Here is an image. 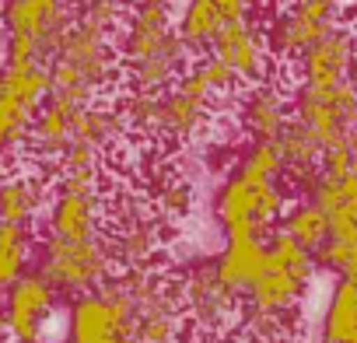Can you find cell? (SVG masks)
<instances>
[{
  "instance_id": "cell-4",
  "label": "cell",
  "mask_w": 357,
  "mask_h": 343,
  "mask_svg": "<svg viewBox=\"0 0 357 343\" xmlns=\"http://www.w3.org/2000/svg\"><path fill=\"white\" fill-rule=\"evenodd\" d=\"M315 273H319L315 252L298 245L280 228H273L266 235L263 270L252 280V287L245 291L242 308L263 312V315H277V319H294V312H298L308 284L315 280Z\"/></svg>"
},
{
  "instance_id": "cell-29",
  "label": "cell",
  "mask_w": 357,
  "mask_h": 343,
  "mask_svg": "<svg viewBox=\"0 0 357 343\" xmlns=\"http://www.w3.org/2000/svg\"><path fill=\"white\" fill-rule=\"evenodd\" d=\"M130 123V133H144L154 137L158 133V105H161V91H126L116 102Z\"/></svg>"
},
{
  "instance_id": "cell-2",
  "label": "cell",
  "mask_w": 357,
  "mask_h": 343,
  "mask_svg": "<svg viewBox=\"0 0 357 343\" xmlns=\"http://www.w3.org/2000/svg\"><path fill=\"white\" fill-rule=\"evenodd\" d=\"M305 197L315 200L329 218V238L315 252L319 270L336 277L357 273V158L347 147L322 154V165L305 183Z\"/></svg>"
},
{
  "instance_id": "cell-35",
  "label": "cell",
  "mask_w": 357,
  "mask_h": 343,
  "mask_svg": "<svg viewBox=\"0 0 357 343\" xmlns=\"http://www.w3.org/2000/svg\"><path fill=\"white\" fill-rule=\"evenodd\" d=\"M280 343H305V340H298V336H287V340H280Z\"/></svg>"
},
{
  "instance_id": "cell-26",
  "label": "cell",
  "mask_w": 357,
  "mask_h": 343,
  "mask_svg": "<svg viewBox=\"0 0 357 343\" xmlns=\"http://www.w3.org/2000/svg\"><path fill=\"white\" fill-rule=\"evenodd\" d=\"M277 228H280L284 235H291L298 245L312 249V252H319L322 242L329 238V218H326V211H322L315 200H308V197L291 200Z\"/></svg>"
},
{
  "instance_id": "cell-23",
  "label": "cell",
  "mask_w": 357,
  "mask_h": 343,
  "mask_svg": "<svg viewBox=\"0 0 357 343\" xmlns=\"http://www.w3.org/2000/svg\"><path fill=\"white\" fill-rule=\"evenodd\" d=\"M56 190H98L102 186V151L88 144H70L53 165Z\"/></svg>"
},
{
  "instance_id": "cell-33",
  "label": "cell",
  "mask_w": 357,
  "mask_h": 343,
  "mask_svg": "<svg viewBox=\"0 0 357 343\" xmlns=\"http://www.w3.org/2000/svg\"><path fill=\"white\" fill-rule=\"evenodd\" d=\"M60 4H63L67 11H81V8H84V0H60Z\"/></svg>"
},
{
  "instance_id": "cell-9",
  "label": "cell",
  "mask_w": 357,
  "mask_h": 343,
  "mask_svg": "<svg viewBox=\"0 0 357 343\" xmlns=\"http://www.w3.org/2000/svg\"><path fill=\"white\" fill-rule=\"evenodd\" d=\"M0 18H4V63H50L74 25L60 0H4Z\"/></svg>"
},
{
  "instance_id": "cell-34",
  "label": "cell",
  "mask_w": 357,
  "mask_h": 343,
  "mask_svg": "<svg viewBox=\"0 0 357 343\" xmlns=\"http://www.w3.org/2000/svg\"><path fill=\"white\" fill-rule=\"evenodd\" d=\"M0 53H4V18H0Z\"/></svg>"
},
{
  "instance_id": "cell-15",
  "label": "cell",
  "mask_w": 357,
  "mask_h": 343,
  "mask_svg": "<svg viewBox=\"0 0 357 343\" xmlns=\"http://www.w3.org/2000/svg\"><path fill=\"white\" fill-rule=\"evenodd\" d=\"M207 53L214 60H221L235 81L245 88V84H256V81H266L270 70H273V53H270V39H266V25L259 18H238L231 25H225L214 43L207 46Z\"/></svg>"
},
{
  "instance_id": "cell-6",
  "label": "cell",
  "mask_w": 357,
  "mask_h": 343,
  "mask_svg": "<svg viewBox=\"0 0 357 343\" xmlns=\"http://www.w3.org/2000/svg\"><path fill=\"white\" fill-rule=\"evenodd\" d=\"M287 204L291 200H287L284 179H256L231 168V176L214 193V218L225 238H235V235L266 238L280 224Z\"/></svg>"
},
{
  "instance_id": "cell-28",
  "label": "cell",
  "mask_w": 357,
  "mask_h": 343,
  "mask_svg": "<svg viewBox=\"0 0 357 343\" xmlns=\"http://www.w3.org/2000/svg\"><path fill=\"white\" fill-rule=\"evenodd\" d=\"M235 168L245 172V176H256V179H284L287 176L277 140H249L242 147V154L235 158Z\"/></svg>"
},
{
  "instance_id": "cell-11",
  "label": "cell",
  "mask_w": 357,
  "mask_h": 343,
  "mask_svg": "<svg viewBox=\"0 0 357 343\" xmlns=\"http://www.w3.org/2000/svg\"><path fill=\"white\" fill-rule=\"evenodd\" d=\"M109 224H112V231L105 235V242L116 259V270L154 266V259L165 245V221L154 214L147 197L119 193L109 207Z\"/></svg>"
},
{
  "instance_id": "cell-16",
  "label": "cell",
  "mask_w": 357,
  "mask_h": 343,
  "mask_svg": "<svg viewBox=\"0 0 357 343\" xmlns=\"http://www.w3.org/2000/svg\"><path fill=\"white\" fill-rule=\"evenodd\" d=\"M235 119L249 140H277L291 123V88L277 77L245 84L235 98Z\"/></svg>"
},
{
  "instance_id": "cell-8",
  "label": "cell",
  "mask_w": 357,
  "mask_h": 343,
  "mask_svg": "<svg viewBox=\"0 0 357 343\" xmlns=\"http://www.w3.org/2000/svg\"><path fill=\"white\" fill-rule=\"evenodd\" d=\"M36 270L60 291V294H88L102 287L116 273V259L102 238H56L43 235L36 242Z\"/></svg>"
},
{
  "instance_id": "cell-21",
  "label": "cell",
  "mask_w": 357,
  "mask_h": 343,
  "mask_svg": "<svg viewBox=\"0 0 357 343\" xmlns=\"http://www.w3.org/2000/svg\"><path fill=\"white\" fill-rule=\"evenodd\" d=\"M263 259H266V238L235 235V238H225L221 252L214 256V270L228 291L245 298V291L252 287V280L263 270Z\"/></svg>"
},
{
  "instance_id": "cell-30",
  "label": "cell",
  "mask_w": 357,
  "mask_h": 343,
  "mask_svg": "<svg viewBox=\"0 0 357 343\" xmlns=\"http://www.w3.org/2000/svg\"><path fill=\"white\" fill-rule=\"evenodd\" d=\"M287 4H294L298 11H305V15L326 22V25H336L343 8H347V0H287Z\"/></svg>"
},
{
  "instance_id": "cell-27",
  "label": "cell",
  "mask_w": 357,
  "mask_h": 343,
  "mask_svg": "<svg viewBox=\"0 0 357 343\" xmlns=\"http://www.w3.org/2000/svg\"><path fill=\"white\" fill-rule=\"evenodd\" d=\"M154 214L165 221V224H175L183 221L190 211H193V183L178 172H158L154 176V193L147 197Z\"/></svg>"
},
{
  "instance_id": "cell-14",
  "label": "cell",
  "mask_w": 357,
  "mask_h": 343,
  "mask_svg": "<svg viewBox=\"0 0 357 343\" xmlns=\"http://www.w3.org/2000/svg\"><path fill=\"white\" fill-rule=\"evenodd\" d=\"M291 74L301 88H340L357 81V32L350 25H333L291 63Z\"/></svg>"
},
{
  "instance_id": "cell-7",
  "label": "cell",
  "mask_w": 357,
  "mask_h": 343,
  "mask_svg": "<svg viewBox=\"0 0 357 343\" xmlns=\"http://www.w3.org/2000/svg\"><path fill=\"white\" fill-rule=\"evenodd\" d=\"M119 280L133 298L137 343H193L183 298H178L172 273L158 266H140V270H119Z\"/></svg>"
},
{
  "instance_id": "cell-1",
  "label": "cell",
  "mask_w": 357,
  "mask_h": 343,
  "mask_svg": "<svg viewBox=\"0 0 357 343\" xmlns=\"http://www.w3.org/2000/svg\"><path fill=\"white\" fill-rule=\"evenodd\" d=\"M116 49L126 91H168L190 67L175 0H130L116 32Z\"/></svg>"
},
{
  "instance_id": "cell-25",
  "label": "cell",
  "mask_w": 357,
  "mask_h": 343,
  "mask_svg": "<svg viewBox=\"0 0 357 343\" xmlns=\"http://www.w3.org/2000/svg\"><path fill=\"white\" fill-rule=\"evenodd\" d=\"M32 259H36V238H32V228L0 221V294H4L18 277L29 273Z\"/></svg>"
},
{
  "instance_id": "cell-18",
  "label": "cell",
  "mask_w": 357,
  "mask_h": 343,
  "mask_svg": "<svg viewBox=\"0 0 357 343\" xmlns=\"http://www.w3.org/2000/svg\"><path fill=\"white\" fill-rule=\"evenodd\" d=\"M266 4L270 0H186L178 11V36L190 49H207L225 25L256 18Z\"/></svg>"
},
{
  "instance_id": "cell-5",
  "label": "cell",
  "mask_w": 357,
  "mask_h": 343,
  "mask_svg": "<svg viewBox=\"0 0 357 343\" xmlns=\"http://www.w3.org/2000/svg\"><path fill=\"white\" fill-rule=\"evenodd\" d=\"M172 277H175L178 298H183L190 340L193 343H235L238 319H242V298L221 284L214 259H190Z\"/></svg>"
},
{
  "instance_id": "cell-22",
  "label": "cell",
  "mask_w": 357,
  "mask_h": 343,
  "mask_svg": "<svg viewBox=\"0 0 357 343\" xmlns=\"http://www.w3.org/2000/svg\"><path fill=\"white\" fill-rule=\"evenodd\" d=\"M130 137V123L123 116L119 105H105V102H91L77 112V126H74V144H88L102 154L116 151L119 144H126Z\"/></svg>"
},
{
  "instance_id": "cell-13",
  "label": "cell",
  "mask_w": 357,
  "mask_h": 343,
  "mask_svg": "<svg viewBox=\"0 0 357 343\" xmlns=\"http://www.w3.org/2000/svg\"><path fill=\"white\" fill-rule=\"evenodd\" d=\"M0 305L8 315L11 343H46V329L56 315L60 291L39 270H29L0 294Z\"/></svg>"
},
{
  "instance_id": "cell-36",
  "label": "cell",
  "mask_w": 357,
  "mask_h": 343,
  "mask_svg": "<svg viewBox=\"0 0 357 343\" xmlns=\"http://www.w3.org/2000/svg\"><path fill=\"white\" fill-rule=\"evenodd\" d=\"M56 343H70V340H56Z\"/></svg>"
},
{
  "instance_id": "cell-3",
  "label": "cell",
  "mask_w": 357,
  "mask_h": 343,
  "mask_svg": "<svg viewBox=\"0 0 357 343\" xmlns=\"http://www.w3.org/2000/svg\"><path fill=\"white\" fill-rule=\"evenodd\" d=\"M46 67H50L53 95L74 105H91L123 81L116 36L84 22H74L67 29L63 43L56 46Z\"/></svg>"
},
{
  "instance_id": "cell-31",
  "label": "cell",
  "mask_w": 357,
  "mask_h": 343,
  "mask_svg": "<svg viewBox=\"0 0 357 343\" xmlns=\"http://www.w3.org/2000/svg\"><path fill=\"white\" fill-rule=\"evenodd\" d=\"M0 343H11V329H8V315H4V305H0Z\"/></svg>"
},
{
  "instance_id": "cell-10",
  "label": "cell",
  "mask_w": 357,
  "mask_h": 343,
  "mask_svg": "<svg viewBox=\"0 0 357 343\" xmlns=\"http://www.w3.org/2000/svg\"><path fill=\"white\" fill-rule=\"evenodd\" d=\"M53 95L46 63H0V168L29 140L39 105Z\"/></svg>"
},
{
  "instance_id": "cell-32",
  "label": "cell",
  "mask_w": 357,
  "mask_h": 343,
  "mask_svg": "<svg viewBox=\"0 0 357 343\" xmlns=\"http://www.w3.org/2000/svg\"><path fill=\"white\" fill-rule=\"evenodd\" d=\"M343 15L350 18V29L357 32V0H347V8H343Z\"/></svg>"
},
{
  "instance_id": "cell-20",
  "label": "cell",
  "mask_w": 357,
  "mask_h": 343,
  "mask_svg": "<svg viewBox=\"0 0 357 343\" xmlns=\"http://www.w3.org/2000/svg\"><path fill=\"white\" fill-rule=\"evenodd\" d=\"M50 207V183L43 172L15 168L0 176V221L32 228Z\"/></svg>"
},
{
  "instance_id": "cell-19",
  "label": "cell",
  "mask_w": 357,
  "mask_h": 343,
  "mask_svg": "<svg viewBox=\"0 0 357 343\" xmlns=\"http://www.w3.org/2000/svg\"><path fill=\"white\" fill-rule=\"evenodd\" d=\"M81 109H84V105H74V102H67V98L50 95V98L39 105V112H36V119H32V126H29V140H25L29 154H32L36 161H43V165H53V161L74 144V126H77V112H81Z\"/></svg>"
},
{
  "instance_id": "cell-24",
  "label": "cell",
  "mask_w": 357,
  "mask_h": 343,
  "mask_svg": "<svg viewBox=\"0 0 357 343\" xmlns=\"http://www.w3.org/2000/svg\"><path fill=\"white\" fill-rule=\"evenodd\" d=\"M277 147H280V158H284V172L291 179H308V176H315V168L322 165V147H319V140L298 123V119H291L284 130H280V137H277Z\"/></svg>"
},
{
  "instance_id": "cell-17",
  "label": "cell",
  "mask_w": 357,
  "mask_h": 343,
  "mask_svg": "<svg viewBox=\"0 0 357 343\" xmlns=\"http://www.w3.org/2000/svg\"><path fill=\"white\" fill-rule=\"evenodd\" d=\"M109 207L98 190H56L46 207V235L56 238H102Z\"/></svg>"
},
{
  "instance_id": "cell-12",
  "label": "cell",
  "mask_w": 357,
  "mask_h": 343,
  "mask_svg": "<svg viewBox=\"0 0 357 343\" xmlns=\"http://www.w3.org/2000/svg\"><path fill=\"white\" fill-rule=\"evenodd\" d=\"M291 119H298L326 151L347 147V133L357 123V81L340 88L291 84Z\"/></svg>"
}]
</instances>
